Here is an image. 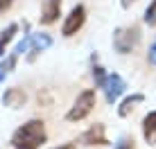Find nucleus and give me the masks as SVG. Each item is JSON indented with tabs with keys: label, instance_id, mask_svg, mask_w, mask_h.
Listing matches in <instances>:
<instances>
[{
	"label": "nucleus",
	"instance_id": "1",
	"mask_svg": "<svg viewBox=\"0 0 156 149\" xmlns=\"http://www.w3.org/2000/svg\"><path fill=\"white\" fill-rule=\"evenodd\" d=\"M45 122L43 120H30L23 126L14 131L12 147L14 149H39L45 142Z\"/></svg>",
	"mask_w": 156,
	"mask_h": 149
},
{
	"label": "nucleus",
	"instance_id": "2",
	"mask_svg": "<svg viewBox=\"0 0 156 149\" xmlns=\"http://www.w3.org/2000/svg\"><path fill=\"white\" fill-rule=\"evenodd\" d=\"M140 43V27L138 25H129V27H120L113 34V47L120 54H129L131 50H136V45Z\"/></svg>",
	"mask_w": 156,
	"mask_h": 149
},
{
	"label": "nucleus",
	"instance_id": "3",
	"mask_svg": "<svg viewBox=\"0 0 156 149\" xmlns=\"http://www.w3.org/2000/svg\"><path fill=\"white\" fill-rule=\"evenodd\" d=\"M93 106H95V90L88 88V90H84V93L77 95L75 104L70 106V111L66 113V120H68V122H79V120H84L86 115L93 111Z\"/></svg>",
	"mask_w": 156,
	"mask_h": 149
},
{
	"label": "nucleus",
	"instance_id": "4",
	"mask_svg": "<svg viewBox=\"0 0 156 149\" xmlns=\"http://www.w3.org/2000/svg\"><path fill=\"white\" fill-rule=\"evenodd\" d=\"M84 20H86V9H84V5H77V7H73V12L68 14L66 23H63L61 34H63V36H73V34H77V32L82 29Z\"/></svg>",
	"mask_w": 156,
	"mask_h": 149
},
{
	"label": "nucleus",
	"instance_id": "5",
	"mask_svg": "<svg viewBox=\"0 0 156 149\" xmlns=\"http://www.w3.org/2000/svg\"><path fill=\"white\" fill-rule=\"evenodd\" d=\"M125 88H127V86H125V79H122L118 72L109 74V77H106V81H104V97H106V102H109V104L118 102V97L125 93Z\"/></svg>",
	"mask_w": 156,
	"mask_h": 149
},
{
	"label": "nucleus",
	"instance_id": "6",
	"mask_svg": "<svg viewBox=\"0 0 156 149\" xmlns=\"http://www.w3.org/2000/svg\"><path fill=\"white\" fill-rule=\"evenodd\" d=\"M79 142L86 147H93V145H100V147H104V145H109V140H106V131H104V124H93L90 129H86L82 136H79Z\"/></svg>",
	"mask_w": 156,
	"mask_h": 149
},
{
	"label": "nucleus",
	"instance_id": "7",
	"mask_svg": "<svg viewBox=\"0 0 156 149\" xmlns=\"http://www.w3.org/2000/svg\"><path fill=\"white\" fill-rule=\"evenodd\" d=\"M61 14V0H41V23L52 25Z\"/></svg>",
	"mask_w": 156,
	"mask_h": 149
},
{
	"label": "nucleus",
	"instance_id": "8",
	"mask_svg": "<svg viewBox=\"0 0 156 149\" xmlns=\"http://www.w3.org/2000/svg\"><path fill=\"white\" fill-rule=\"evenodd\" d=\"M25 102H27V95H25L23 88H7L2 95V104L9 106V109H23Z\"/></svg>",
	"mask_w": 156,
	"mask_h": 149
},
{
	"label": "nucleus",
	"instance_id": "9",
	"mask_svg": "<svg viewBox=\"0 0 156 149\" xmlns=\"http://www.w3.org/2000/svg\"><path fill=\"white\" fill-rule=\"evenodd\" d=\"M143 138L147 145H156V111H149L143 120Z\"/></svg>",
	"mask_w": 156,
	"mask_h": 149
},
{
	"label": "nucleus",
	"instance_id": "10",
	"mask_svg": "<svg viewBox=\"0 0 156 149\" xmlns=\"http://www.w3.org/2000/svg\"><path fill=\"white\" fill-rule=\"evenodd\" d=\"M143 99H145V95H140V93H133V95H129V97H125V99H122V104L118 106V115H120V118H129L131 111L136 109Z\"/></svg>",
	"mask_w": 156,
	"mask_h": 149
},
{
	"label": "nucleus",
	"instance_id": "11",
	"mask_svg": "<svg viewBox=\"0 0 156 149\" xmlns=\"http://www.w3.org/2000/svg\"><path fill=\"white\" fill-rule=\"evenodd\" d=\"M32 43H34V45H32V54L27 57V61H34L36 57H39V52H43L45 47H50L52 39L48 34H34V36H32Z\"/></svg>",
	"mask_w": 156,
	"mask_h": 149
},
{
	"label": "nucleus",
	"instance_id": "12",
	"mask_svg": "<svg viewBox=\"0 0 156 149\" xmlns=\"http://www.w3.org/2000/svg\"><path fill=\"white\" fill-rule=\"evenodd\" d=\"M18 32V25L12 23V25H7V29H2V34H0V57L5 54V50H7V45H9V41L14 39V34Z\"/></svg>",
	"mask_w": 156,
	"mask_h": 149
},
{
	"label": "nucleus",
	"instance_id": "13",
	"mask_svg": "<svg viewBox=\"0 0 156 149\" xmlns=\"http://www.w3.org/2000/svg\"><path fill=\"white\" fill-rule=\"evenodd\" d=\"M16 61H18V52H12V54H9L5 61H0V81H5L7 72H9V70H14Z\"/></svg>",
	"mask_w": 156,
	"mask_h": 149
},
{
	"label": "nucleus",
	"instance_id": "14",
	"mask_svg": "<svg viewBox=\"0 0 156 149\" xmlns=\"http://www.w3.org/2000/svg\"><path fill=\"white\" fill-rule=\"evenodd\" d=\"M106 77H109V74L104 72V68L95 63V66H93V81H95V86H98V88H104V81H106Z\"/></svg>",
	"mask_w": 156,
	"mask_h": 149
},
{
	"label": "nucleus",
	"instance_id": "15",
	"mask_svg": "<svg viewBox=\"0 0 156 149\" xmlns=\"http://www.w3.org/2000/svg\"><path fill=\"white\" fill-rule=\"evenodd\" d=\"M145 23L147 25H156V0H152L149 7L145 9Z\"/></svg>",
	"mask_w": 156,
	"mask_h": 149
},
{
	"label": "nucleus",
	"instance_id": "16",
	"mask_svg": "<svg viewBox=\"0 0 156 149\" xmlns=\"http://www.w3.org/2000/svg\"><path fill=\"white\" fill-rule=\"evenodd\" d=\"M113 149H136V145H133V138H129V136H122L120 140L115 142V147Z\"/></svg>",
	"mask_w": 156,
	"mask_h": 149
},
{
	"label": "nucleus",
	"instance_id": "17",
	"mask_svg": "<svg viewBox=\"0 0 156 149\" xmlns=\"http://www.w3.org/2000/svg\"><path fill=\"white\" fill-rule=\"evenodd\" d=\"M147 59H149V63L156 68V39H154V43L149 45V52H147Z\"/></svg>",
	"mask_w": 156,
	"mask_h": 149
},
{
	"label": "nucleus",
	"instance_id": "18",
	"mask_svg": "<svg viewBox=\"0 0 156 149\" xmlns=\"http://www.w3.org/2000/svg\"><path fill=\"white\" fill-rule=\"evenodd\" d=\"M12 2H14V0H0V16H2L9 7H12Z\"/></svg>",
	"mask_w": 156,
	"mask_h": 149
},
{
	"label": "nucleus",
	"instance_id": "19",
	"mask_svg": "<svg viewBox=\"0 0 156 149\" xmlns=\"http://www.w3.org/2000/svg\"><path fill=\"white\" fill-rule=\"evenodd\" d=\"M133 2H136V0H122V7H125V9H129Z\"/></svg>",
	"mask_w": 156,
	"mask_h": 149
},
{
	"label": "nucleus",
	"instance_id": "20",
	"mask_svg": "<svg viewBox=\"0 0 156 149\" xmlns=\"http://www.w3.org/2000/svg\"><path fill=\"white\" fill-rule=\"evenodd\" d=\"M55 149H75L73 142H68V145H61V147H55Z\"/></svg>",
	"mask_w": 156,
	"mask_h": 149
}]
</instances>
